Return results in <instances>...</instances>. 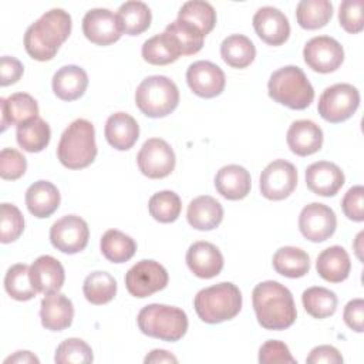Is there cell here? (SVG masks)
Returning a JSON list of instances; mask_svg holds the SVG:
<instances>
[{
  "label": "cell",
  "instance_id": "20",
  "mask_svg": "<svg viewBox=\"0 0 364 364\" xmlns=\"http://www.w3.org/2000/svg\"><path fill=\"white\" fill-rule=\"evenodd\" d=\"M30 279L37 293H57L65 280L63 264L53 256H38L30 266Z\"/></svg>",
  "mask_w": 364,
  "mask_h": 364
},
{
  "label": "cell",
  "instance_id": "21",
  "mask_svg": "<svg viewBox=\"0 0 364 364\" xmlns=\"http://www.w3.org/2000/svg\"><path fill=\"white\" fill-rule=\"evenodd\" d=\"M286 141L293 154L307 156L320 151L323 145V131L310 119H299L289 127Z\"/></svg>",
  "mask_w": 364,
  "mask_h": 364
},
{
  "label": "cell",
  "instance_id": "24",
  "mask_svg": "<svg viewBox=\"0 0 364 364\" xmlns=\"http://www.w3.org/2000/svg\"><path fill=\"white\" fill-rule=\"evenodd\" d=\"M215 188L223 198L229 200L243 199L247 196L252 188L250 173L240 165H225L215 176Z\"/></svg>",
  "mask_w": 364,
  "mask_h": 364
},
{
  "label": "cell",
  "instance_id": "4",
  "mask_svg": "<svg viewBox=\"0 0 364 364\" xmlns=\"http://www.w3.org/2000/svg\"><path fill=\"white\" fill-rule=\"evenodd\" d=\"M198 317L209 324H218L236 317L242 309V293L230 282H222L199 290L193 299Z\"/></svg>",
  "mask_w": 364,
  "mask_h": 364
},
{
  "label": "cell",
  "instance_id": "14",
  "mask_svg": "<svg viewBox=\"0 0 364 364\" xmlns=\"http://www.w3.org/2000/svg\"><path fill=\"white\" fill-rule=\"evenodd\" d=\"M337 228V218L334 210L318 202L306 205L299 216V229L301 235L310 242H324Z\"/></svg>",
  "mask_w": 364,
  "mask_h": 364
},
{
  "label": "cell",
  "instance_id": "31",
  "mask_svg": "<svg viewBox=\"0 0 364 364\" xmlns=\"http://www.w3.org/2000/svg\"><path fill=\"white\" fill-rule=\"evenodd\" d=\"M273 267L284 277H303L310 270V257L300 247L283 246L273 255Z\"/></svg>",
  "mask_w": 364,
  "mask_h": 364
},
{
  "label": "cell",
  "instance_id": "26",
  "mask_svg": "<svg viewBox=\"0 0 364 364\" xmlns=\"http://www.w3.org/2000/svg\"><path fill=\"white\" fill-rule=\"evenodd\" d=\"M186 219L196 230H212L220 225L223 219V208L215 198L202 195L188 205Z\"/></svg>",
  "mask_w": 364,
  "mask_h": 364
},
{
  "label": "cell",
  "instance_id": "17",
  "mask_svg": "<svg viewBox=\"0 0 364 364\" xmlns=\"http://www.w3.org/2000/svg\"><path fill=\"white\" fill-rule=\"evenodd\" d=\"M253 28L269 46H282L290 36V24L284 13L272 6L260 7L253 16Z\"/></svg>",
  "mask_w": 364,
  "mask_h": 364
},
{
  "label": "cell",
  "instance_id": "5",
  "mask_svg": "<svg viewBox=\"0 0 364 364\" xmlns=\"http://www.w3.org/2000/svg\"><path fill=\"white\" fill-rule=\"evenodd\" d=\"M269 97L291 109H304L314 100V88L300 67L286 65L272 73Z\"/></svg>",
  "mask_w": 364,
  "mask_h": 364
},
{
  "label": "cell",
  "instance_id": "40",
  "mask_svg": "<svg viewBox=\"0 0 364 364\" xmlns=\"http://www.w3.org/2000/svg\"><path fill=\"white\" fill-rule=\"evenodd\" d=\"M178 18L193 24L202 31L203 36H206L213 30L216 24V11L208 1L191 0L182 4L178 13Z\"/></svg>",
  "mask_w": 364,
  "mask_h": 364
},
{
  "label": "cell",
  "instance_id": "43",
  "mask_svg": "<svg viewBox=\"0 0 364 364\" xmlns=\"http://www.w3.org/2000/svg\"><path fill=\"white\" fill-rule=\"evenodd\" d=\"M94 355L91 347L81 338L71 337L64 340L55 350L54 361L57 364H88Z\"/></svg>",
  "mask_w": 364,
  "mask_h": 364
},
{
  "label": "cell",
  "instance_id": "51",
  "mask_svg": "<svg viewBox=\"0 0 364 364\" xmlns=\"http://www.w3.org/2000/svg\"><path fill=\"white\" fill-rule=\"evenodd\" d=\"M309 364H340L343 363V355L333 346H318L314 347L306 358Z\"/></svg>",
  "mask_w": 364,
  "mask_h": 364
},
{
  "label": "cell",
  "instance_id": "42",
  "mask_svg": "<svg viewBox=\"0 0 364 364\" xmlns=\"http://www.w3.org/2000/svg\"><path fill=\"white\" fill-rule=\"evenodd\" d=\"M149 215L161 223L175 222L182 210L181 198L172 191H161L154 193L148 202Z\"/></svg>",
  "mask_w": 364,
  "mask_h": 364
},
{
  "label": "cell",
  "instance_id": "27",
  "mask_svg": "<svg viewBox=\"0 0 364 364\" xmlns=\"http://www.w3.org/2000/svg\"><path fill=\"white\" fill-rule=\"evenodd\" d=\"M1 105V131L11 124L20 125L38 117L37 101L27 92H16L7 98H0Z\"/></svg>",
  "mask_w": 364,
  "mask_h": 364
},
{
  "label": "cell",
  "instance_id": "48",
  "mask_svg": "<svg viewBox=\"0 0 364 364\" xmlns=\"http://www.w3.org/2000/svg\"><path fill=\"white\" fill-rule=\"evenodd\" d=\"M341 208L344 215L354 222H363L364 220V188L361 185L350 188L343 200Z\"/></svg>",
  "mask_w": 364,
  "mask_h": 364
},
{
  "label": "cell",
  "instance_id": "36",
  "mask_svg": "<svg viewBox=\"0 0 364 364\" xmlns=\"http://www.w3.org/2000/svg\"><path fill=\"white\" fill-rule=\"evenodd\" d=\"M333 16L328 0H301L296 7V18L301 28L317 30L324 27Z\"/></svg>",
  "mask_w": 364,
  "mask_h": 364
},
{
  "label": "cell",
  "instance_id": "10",
  "mask_svg": "<svg viewBox=\"0 0 364 364\" xmlns=\"http://www.w3.org/2000/svg\"><path fill=\"white\" fill-rule=\"evenodd\" d=\"M142 175L151 179H161L175 169L176 158L171 145L161 138H149L141 146L136 156Z\"/></svg>",
  "mask_w": 364,
  "mask_h": 364
},
{
  "label": "cell",
  "instance_id": "11",
  "mask_svg": "<svg viewBox=\"0 0 364 364\" xmlns=\"http://www.w3.org/2000/svg\"><path fill=\"white\" fill-rule=\"evenodd\" d=\"M260 192L269 200H283L297 186V169L284 159L270 162L260 175Z\"/></svg>",
  "mask_w": 364,
  "mask_h": 364
},
{
  "label": "cell",
  "instance_id": "3",
  "mask_svg": "<svg viewBox=\"0 0 364 364\" xmlns=\"http://www.w3.org/2000/svg\"><path fill=\"white\" fill-rule=\"evenodd\" d=\"M57 156L68 169H82L91 165L97 156L94 125L84 118L73 121L61 134Z\"/></svg>",
  "mask_w": 364,
  "mask_h": 364
},
{
  "label": "cell",
  "instance_id": "32",
  "mask_svg": "<svg viewBox=\"0 0 364 364\" xmlns=\"http://www.w3.org/2000/svg\"><path fill=\"white\" fill-rule=\"evenodd\" d=\"M142 58L152 65H166L179 58L181 48L178 43L166 33L156 34L142 44Z\"/></svg>",
  "mask_w": 364,
  "mask_h": 364
},
{
  "label": "cell",
  "instance_id": "35",
  "mask_svg": "<svg viewBox=\"0 0 364 364\" xmlns=\"http://www.w3.org/2000/svg\"><path fill=\"white\" fill-rule=\"evenodd\" d=\"M100 247L104 257L112 263L128 262L136 252L135 240L117 229H109L102 235Z\"/></svg>",
  "mask_w": 364,
  "mask_h": 364
},
{
  "label": "cell",
  "instance_id": "15",
  "mask_svg": "<svg viewBox=\"0 0 364 364\" xmlns=\"http://www.w3.org/2000/svg\"><path fill=\"white\" fill-rule=\"evenodd\" d=\"M82 33L97 46H109L122 36L118 16L108 9H91L82 18Z\"/></svg>",
  "mask_w": 364,
  "mask_h": 364
},
{
  "label": "cell",
  "instance_id": "19",
  "mask_svg": "<svg viewBox=\"0 0 364 364\" xmlns=\"http://www.w3.org/2000/svg\"><path fill=\"white\" fill-rule=\"evenodd\" d=\"M343 171L333 162L318 161L307 166L306 185L320 196H334L344 185Z\"/></svg>",
  "mask_w": 364,
  "mask_h": 364
},
{
  "label": "cell",
  "instance_id": "41",
  "mask_svg": "<svg viewBox=\"0 0 364 364\" xmlns=\"http://www.w3.org/2000/svg\"><path fill=\"white\" fill-rule=\"evenodd\" d=\"M165 31L178 43L183 55H192L202 50L205 36L193 24L176 18L166 26Z\"/></svg>",
  "mask_w": 364,
  "mask_h": 364
},
{
  "label": "cell",
  "instance_id": "45",
  "mask_svg": "<svg viewBox=\"0 0 364 364\" xmlns=\"http://www.w3.org/2000/svg\"><path fill=\"white\" fill-rule=\"evenodd\" d=\"M363 0H344L338 9L340 26L351 34H357L364 28L363 18Z\"/></svg>",
  "mask_w": 364,
  "mask_h": 364
},
{
  "label": "cell",
  "instance_id": "7",
  "mask_svg": "<svg viewBox=\"0 0 364 364\" xmlns=\"http://www.w3.org/2000/svg\"><path fill=\"white\" fill-rule=\"evenodd\" d=\"M135 104L149 118L169 115L179 104L176 84L165 75H151L141 81L135 91Z\"/></svg>",
  "mask_w": 364,
  "mask_h": 364
},
{
  "label": "cell",
  "instance_id": "46",
  "mask_svg": "<svg viewBox=\"0 0 364 364\" xmlns=\"http://www.w3.org/2000/svg\"><path fill=\"white\" fill-rule=\"evenodd\" d=\"M27 161L14 148H3L0 152V176L4 181H16L24 175Z\"/></svg>",
  "mask_w": 364,
  "mask_h": 364
},
{
  "label": "cell",
  "instance_id": "1",
  "mask_svg": "<svg viewBox=\"0 0 364 364\" xmlns=\"http://www.w3.org/2000/svg\"><path fill=\"white\" fill-rule=\"evenodd\" d=\"M71 16L63 9H51L28 26L24 48L37 61H50L71 33Z\"/></svg>",
  "mask_w": 364,
  "mask_h": 364
},
{
  "label": "cell",
  "instance_id": "52",
  "mask_svg": "<svg viewBox=\"0 0 364 364\" xmlns=\"http://www.w3.org/2000/svg\"><path fill=\"white\" fill-rule=\"evenodd\" d=\"M145 364L148 363H178V358L171 354L169 351L166 350H161V348H156V350H152L144 360Z\"/></svg>",
  "mask_w": 364,
  "mask_h": 364
},
{
  "label": "cell",
  "instance_id": "44",
  "mask_svg": "<svg viewBox=\"0 0 364 364\" xmlns=\"http://www.w3.org/2000/svg\"><path fill=\"white\" fill-rule=\"evenodd\" d=\"M24 230V218L20 209L11 203L0 206V242L11 243L20 237Z\"/></svg>",
  "mask_w": 364,
  "mask_h": 364
},
{
  "label": "cell",
  "instance_id": "6",
  "mask_svg": "<svg viewBox=\"0 0 364 364\" xmlns=\"http://www.w3.org/2000/svg\"><path fill=\"white\" fill-rule=\"evenodd\" d=\"M136 323L141 333L164 341H178L188 330V316L182 309L159 303L142 307Z\"/></svg>",
  "mask_w": 364,
  "mask_h": 364
},
{
  "label": "cell",
  "instance_id": "28",
  "mask_svg": "<svg viewBox=\"0 0 364 364\" xmlns=\"http://www.w3.org/2000/svg\"><path fill=\"white\" fill-rule=\"evenodd\" d=\"M53 91L63 101H74L84 95L88 87V75L78 65H64L53 75Z\"/></svg>",
  "mask_w": 364,
  "mask_h": 364
},
{
  "label": "cell",
  "instance_id": "2",
  "mask_svg": "<svg viewBox=\"0 0 364 364\" xmlns=\"http://www.w3.org/2000/svg\"><path fill=\"white\" fill-rule=\"evenodd\" d=\"M252 303L257 323L266 330H284L296 321L297 310L293 296L279 282L259 283L253 289Z\"/></svg>",
  "mask_w": 364,
  "mask_h": 364
},
{
  "label": "cell",
  "instance_id": "34",
  "mask_svg": "<svg viewBox=\"0 0 364 364\" xmlns=\"http://www.w3.org/2000/svg\"><path fill=\"white\" fill-rule=\"evenodd\" d=\"M118 20L122 27V33L128 36H138L144 33L152 20V14L149 7L144 1L129 0L119 6L118 9Z\"/></svg>",
  "mask_w": 364,
  "mask_h": 364
},
{
  "label": "cell",
  "instance_id": "39",
  "mask_svg": "<svg viewBox=\"0 0 364 364\" xmlns=\"http://www.w3.org/2000/svg\"><path fill=\"white\" fill-rule=\"evenodd\" d=\"M4 289L11 299L18 301H27L36 297L37 290L30 279V266L17 263L9 267L4 276Z\"/></svg>",
  "mask_w": 364,
  "mask_h": 364
},
{
  "label": "cell",
  "instance_id": "47",
  "mask_svg": "<svg viewBox=\"0 0 364 364\" xmlns=\"http://www.w3.org/2000/svg\"><path fill=\"white\" fill-rule=\"evenodd\" d=\"M260 364H296L289 347L279 340H267L259 350Z\"/></svg>",
  "mask_w": 364,
  "mask_h": 364
},
{
  "label": "cell",
  "instance_id": "29",
  "mask_svg": "<svg viewBox=\"0 0 364 364\" xmlns=\"http://www.w3.org/2000/svg\"><path fill=\"white\" fill-rule=\"evenodd\" d=\"M350 256L341 246H330L324 249L316 260V270L321 279L330 283H340L350 274Z\"/></svg>",
  "mask_w": 364,
  "mask_h": 364
},
{
  "label": "cell",
  "instance_id": "9",
  "mask_svg": "<svg viewBox=\"0 0 364 364\" xmlns=\"http://www.w3.org/2000/svg\"><path fill=\"white\" fill-rule=\"evenodd\" d=\"M169 280L166 269L149 259L136 262L125 274V287L134 297L144 299L166 287Z\"/></svg>",
  "mask_w": 364,
  "mask_h": 364
},
{
  "label": "cell",
  "instance_id": "37",
  "mask_svg": "<svg viewBox=\"0 0 364 364\" xmlns=\"http://www.w3.org/2000/svg\"><path fill=\"white\" fill-rule=\"evenodd\" d=\"M82 293L91 304L109 303L117 294V280L107 272H92L82 283Z\"/></svg>",
  "mask_w": 364,
  "mask_h": 364
},
{
  "label": "cell",
  "instance_id": "50",
  "mask_svg": "<svg viewBox=\"0 0 364 364\" xmlns=\"http://www.w3.org/2000/svg\"><path fill=\"white\" fill-rule=\"evenodd\" d=\"M344 323L354 331L363 333L364 330V300L363 299H353L350 300L343 313Z\"/></svg>",
  "mask_w": 364,
  "mask_h": 364
},
{
  "label": "cell",
  "instance_id": "49",
  "mask_svg": "<svg viewBox=\"0 0 364 364\" xmlns=\"http://www.w3.org/2000/svg\"><path fill=\"white\" fill-rule=\"evenodd\" d=\"M24 73L23 64L10 55H3L0 60V85L7 87L16 84Z\"/></svg>",
  "mask_w": 364,
  "mask_h": 364
},
{
  "label": "cell",
  "instance_id": "8",
  "mask_svg": "<svg viewBox=\"0 0 364 364\" xmlns=\"http://www.w3.org/2000/svg\"><path fill=\"white\" fill-rule=\"evenodd\" d=\"M360 105L358 90L347 82L334 84L327 87L320 98L317 111L320 117L331 124L343 122L353 117Z\"/></svg>",
  "mask_w": 364,
  "mask_h": 364
},
{
  "label": "cell",
  "instance_id": "12",
  "mask_svg": "<svg viewBox=\"0 0 364 364\" xmlns=\"http://www.w3.org/2000/svg\"><path fill=\"white\" fill-rule=\"evenodd\" d=\"M90 237L87 222L77 215H65L53 223L50 229L51 245L68 255L78 253L85 249Z\"/></svg>",
  "mask_w": 364,
  "mask_h": 364
},
{
  "label": "cell",
  "instance_id": "23",
  "mask_svg": "<svg viewBox=\"0 0 364 364\" xmlns=\"http://www.w3.org/2000/svg\"><path fill=\"white\" fill-rule=\"evenodd\" d=\"M107 142L118 149L127 151L135 145L139 138V125L134 117L127 112H115L108 117L104 128Z\"/></svg>",
  "mask_w": 364,
  "mask_h": 364
},
{
  "label": "cell",
  "instance_id": "13",
  "mask_svg": "<svg viewBox=\"0 0 364 364\" xmlns=\"http://www.w3.org/2000/svg\"><path fill=\"white\" fill-rule=\"evenodd\" d=\"M303 57L306 64L313 71L327 74L336 71L343 64L344 50L336 38L328 36H317L306 43Z\"/></svg>",
  "mask_w": 364,
  "mask_h": 364
},
{
  "label": "cell",
  "instance_id": "25",
  "mask_svg": "<svg viewBox=\"0 0 364 364\" xmlns=\"http://www.w3.org/2000/svg\"><path fill=\"white\" fill-rule=\"evenodd\" d=\"M60 200L57 186L48 181H37L26 191V206L38 219L51 216L58 209Z\"/></svg>",
  "mask_w": 364,
  "mask_h": 364
},
{
  "label": "cell",
  "instance_id": "16",
  "mask_svg": "<svg viewBox=\"0 0 364 364\" xmlns=\"http://www.w3.org/2000/svg\"><path fill=\"white\" fill-rule=\"evenodd\" d=\"M186 82L193 94L202 98H213L225 90L226 78L219 65L210 61L199 60L186 70Z\"/></svg>",
  "mask_w": 364,
  "mask_h": 364
},
{
  "label": "cell",
  "instance_id": "33",
  "mask_svg": "<svg viewBox=\"0 0 364 364\" xmlns=\"http://www.w3.org/2000/svg\"><path fill=\"white\" fill-rule=\"evenodd\" d=\"M17 144L27 152H40L43 151L51 138L50 125L40 117H36L27 122L17 125L16 131Z\"/></svg>",
  "mask_w": 364,
  "mask_h": 364
},
{
  "label": "cell",
  "instance_id": "18",
  "mask_svg": "<svg viewBox=\"0 0 364 364\" xmlns=\"http://www.w3.org/2000/svg\"><path fill=\"white\" fill-rule=\"evenodd\" d=\"M186 264L196 277L212 279L223 269V255L209 242H195L186 252Z\"/></svg>",
  "mask_w": 364,
  "mask_h": 364
},
{
  "label": "cell",
  "instance_id": "22",
  "mask_svg": "<svg viewBox=\"0 0 364 364\" xmlns=\"http://www.w3.org/2000/svg\"><path fill=\"white\" fill-rule=\"evenodd\" d=\"M40 318L43 327L51 331H63L68 328L74 318V306L71 300L61 293L46 294L41 300Z\"/></svg>",
  "mask_w": 364,
  "mask_h": 364
},
{
  "label": "cell",
  "instance_id": "53",
  "mask_svg": "<svg viewBox=\"0 0 364 364\" xmlns=\"http://www.w3.org/2000/svg\"><path fill=\"white\" fill-rule=\"evenodd\" d=\"M9 363H16V364L36 363V364H38L40 360L30 351H16V354H13L4 360V364H9Z\"/></svg>",
  "mask_w": 364,
  "mask_h": 364
},
{
  "label": "cell",
  "instance_id": "30",
  "mask_svg": "<svg viewBox=\"0 0 364 364\" xmlns=\"http://www.w3.org/2000/svg\"><path fill=\"white\" fill-rule=\"evenodd\" d=\"M220 57L232 68H246L256 57V47L249 37L232 34L222 41Z\"/></svg>",
  "mask_w": 364,
  "mask_h": 364
},
{
  "label": "cell",
  "instance_id": "38",
  "mask_svg": "<svg viewBox=\"0 0 364 364\" xmlns=\"http://www.w3.org/2000/svg\"><path fill=\"white\" fill-rule=\"evenodd\" d=\"M301 303L304 310L314 318H326L334 314L337 309V296L326 287L313 286L303 291Z\"/></svg>",
  "mask_w": 364,
  "mask_h": 364
}]
</instances>
